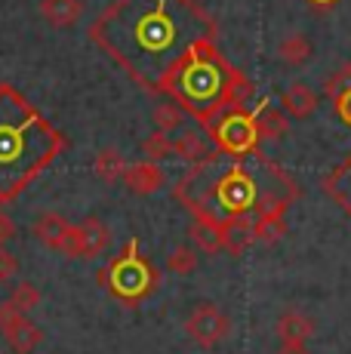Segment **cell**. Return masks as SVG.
I'll use <instances>...</instances> for the list:
<instances>
[{"mask_svg":"<svg viewBox=\"0 0 351 354\" xmlns=\"http://www.w3.org/2000/svg\"><path fill=\"white\" fill-rule=\"evenodd\" d=\"M90 37L136 84L158 93L198 40L216 37V25L194 0H114L93 22Z\"/></svg>","mask_w":351,"mask_h":354,"instance_id":"cell-1","label":"cell"},{"mask_svg":"<svg viewBox=\"0 0 351 354\" xmlns=\"http://www.w3.org/2000/svg\"><path fill=\"white\" fill-rule=\"evenodd\" d=\"M231 160L225 169L219 158L198 163V169L176 185V197L194 213V219H253L268 209H287L296 194V185L287 173L265 154L253 151Z\"/></svg>","mask_w":351,"mask_h":354,"instance_id":"cell-2","label":"cell"},{"mask_svg":"<svg viewBox=\"0 0 351 354\" xmlns=\"http://www.w3.org/2000/svg\"><path fill=\"white\" fill-rule=\"evenodd\" d=\"M65 148V136L16 86L0 84V203L16 201Z\"/></svg>","mask_w":351,"mask_h":354,"instance_id":"cell-3","label":"cell"},{"mask_svg":"<svg viewBox=\"0 0 351 354\" xmlns=\"http://www.w3.org/2000/svg\"><path fill=\"white\" fill-rule=\"evenodd\" d=\"M160 96L173 99L207 129L213 118L228 108H240L253 96V84L225 62L216 37H204L176 62L158 86Z\"/></svg>","mask_w":351,"mask_h":354,"instance_id":"cell-4","label":"cell"},{"mask_svg":"<svg viewBox=\"0 0 351 354\" xmlns=\"http://www.w3.org/2000/svg\"><path fill=\"white\" fill-rule=\"evenodd\" d=\"M99 283L111 292L114 299L126 305H139L154 287H158V271L151 262L139 256V241L130 237L126 250L108 265L105 271H99Z\"/></svg>","mask_w":351,"mask_h":354,"instance_id":"cell-5","label":"cell"},{"mask_svg":"<svg viewBox=\"0 0 351 354\" xmlns=\"http://www.w3.org/2000/svg\"><path fill=\"white\" fill-rule=\"evenodd\" d=\"M207 133L213 136L219 154L228 158H249L259 148V129H256V114L244 111V108H228L219 118L207 124Z\"/></svg>","mask_w":351,"mask_h":354,"instance_id":"cell-6","label":"cell"},{"mask_svg":"<svg viewBox=\"0 0 351 354\" xmlns=\"http://www.w3.org/2000/svg\"><path fill=\"white\" fill-rule=\"evenodd\" d=\"M231 333V317L216 302H200L188 311L185 317V336L200 348H216L222 339Z\"/></svg>","mask_w":351,"mask_h":354,"instance_id":"cell-7","label":"cell"},{"mask_svg":"<svg viewBox=\"0 0 351 354\" xmlns=\"http://www.w3.org/2000/svg\"><path fill=\"white\" fill-rule=\"evenodd\" d=\"M108 243H111V228L96 216H86L77 225H68L62 253L68 259H96L108 250Z\"/></svg>","mask_w":351,"mask_h":354,"instance_id":"cell-8","label":"cell"},{"mask_svg":"<svg viewBox=\"0 0 351 354\" xmlns=\"http://www.w3.org/2000/svg\"><path fill=\"white\" fill-rule=\"evenodd\" d=\"M0 336L10 342V348L16 354H31L44 342V330L31 321L28 311L12 308L10 302L0 305Z\"/></svg>","mask_w":351,"mask_h":354,"instance_id":"cell-9","label":"cell"},{"mask_svg":"<svg viewBox=\"0 0 351 354\" xmlns=\"http://www.w3.org/2000/svg\"><path fill=\"white\" fill-rule=\"evenodd\" d=\"M173 145H176V154H179V158H185V160H191V163H207V160L219 158V148H216L213 136L207 133L204 127L179 133L173 139Z\"/></svg>","mask_w":351,"mask_h":354,"instance_id":"cell-10","label":"cell"},{"mask_svg":"<svg viewBox=\"0 0 351 354\" xmlns=\"http://www.w3.org/2000/svg\"><path fill=\"white\" fill-rule=\"evenodd\" d=\"M120 182H124L136 197H148V194H154V192L164 188V169H160L154 160L133 163V167L124 169V179Z\"/></svg>","mask_w":351,"mask_h":354,"instance_id":"cell-11","label":"cell"},{"mask_svg":"<svg viewBox=\"0 0 351 354\" xmlns=\"http://www.w3.org/2000/svg\"><path fill=\"white\" fill-rule=\"evenodd\" d=\"M225 225H228V219H194L191 228H188V237L207 256H216L225 250Z\"/></svg>","mask_w":351,"mask_h":354,"instance_id":"cell-12","label":"cell"},{"mask_svg":"<svg viewBox=\"0 0 351 354\" xmlns=\"http://www.w3.org/2000/svg\"><path fill=\"white\" fill-rule=\"evenodd\" d=\"M274 333H278L281 342H308L314 336V321L305 315V311H283L274 324Z\"/></svg>","mask_w":351,"mask_h":354,"instance_id":"cell-13","label":"cell"},{"mask_svg":"<svg viewBox=\"0 0 351 354\" xmlns=\"http://www.w3.org/2000/svg\"><path fill=\"white\" fill-rule=\"evenodd\" d=\"M281 102H283V111L296 120H305L317 111V93L308 84H290L287 90H283Z\"/></svg>","mask_w":351,"mask_h":354,"instance_id":"cell-14","label":"cell"},{"mask_svg":"<svg viewBox=\"0 0 351 354\" xmlns=\"http://www.w3.org/2000/svg\"><path fill=\"white\" fill-rule=\"evenodd\" d=\"M40 16L50 28H71L84 16L80 0H40Z\"/></svg>","mask_w":351,"mask_h":354,"instance_id":"cell-15","label":"cell"},{"mask_svg":"<svg viewBox=\"0 0 351 354\" xmlns=\"http://www.w3.org/2000/svg\"><path fill=\"white\" fill-rule=\"evenodd\" d=\"M256 129H259V142H278L287 133V111L274 108L272 102H262L256 108Z\"/></svg>","mask_w":351,"mask_h":354,"instance_id":"cell-16","label":"cell"},{"mask_svg":"<svg viewBox=\"0 0 351 354\" xmlns=\"http://www.w3.org/2000/svg\"><path fill=\"white\" fill-rule=\"evenodd\" d=\"M287 209H268V213L253 216V241L265 243V247H274L281 243V237L287 234V219H283Z\"/></svg>","mask_w":351,"mask_h":354,"instance_id":"cell-17","label":"cell"},{"mask_svg":"<svg viewBox=\"0 0 351 354\" xmlns=\"http://www.w3.org/2000/svg\"><path fill=\"white\" fill-rule=\"evenodd\" d=\"M68 225L59 213H40L37 222H35V237L44 243L46 250H56L62 253V243H65V234H68Z\"/></svg>","mask_w":351,"mask_h":354,"instance_id":"cell-18","label":"cell"},{"mask_svg":"<svg viewBox=\"0 0 351 354\" xmlns=\"http://www.w3.org/2000/svg\"><path fill=\"white\" fill-rule=\"evenodd\" d=\"M323 188H327V194L333 197L336 203H339L342 209L351 216V154L345 160L339 163V167L333 169V173L327 176V182H323Z\"/></svg>","mask_w":351,"mask_h":354,"instance_id":"cell-19","label":"cell"},{"mask_svg":"<svg viewBox=\"0 0 351 354\" xmlns=\"http://www.w3.org/2000/svg\"><path fill=\"white\" fill-rule=\"evenodd\" d=\"M312 53H314V46L305 34H290V37H283L278 44V59L290 68L305 65L308 59H312Z\"/></svg>","mask_w":351,"mask_h":354,"instance_id":"cell-20","label":"cell"},{"mask_svg":"<svg viewBox=\"0 0 351 354\" xmlns=\"http://www.w3.org/2000/svg\"><path fill=\"white\" fill-rule=\"evenodd\" d=\"M124 169H126V160L120 158V151H114V148H102V151L96 154V160H93V173H96V179L108 182V185L124 179Z\"/></svg>","mask_w":351,"mask_h":354,"instance_id":"cell-21","label":"cell"},{"mask_svg":"<svg viewBox=\"0 0 351 354\" xmlns=\"http://www.w3.org/2000/svg\"><path fill=\"white\" fill-rule=\"evenodd\" d=\"M154 127L160 129V133H179L182 127H185V108L182 105H176L173 99H167V102H160V105H154Z\"/></svg>","mask_w":351,"mask_h":354,"instance_id":"cell-22","label":"cell"},{"mask_svg":"<svg viewBox=\"0 0 351 354\" xmlns=\"http://www.w3.org/2000/svg\"><path fill=\"white\" fill-rule=\"evenodd\" d=\"M194 268H198V253H194V247H176L170 256H167V271L170 274H179V277H188L194 274Z\"/></svg>","mask_w":351,"mask_h":354,"instance_id":"cell-23","label":"cell"},{"mask_svg":"<svg viewBox=\"0 0 351 354\" xmlns=\"http://www.w3.org/2000/svg\"><path fill=\"white\" fill-rule=\"evenodd\" d=\"M6 302L12 305V308H19V311H35L37 305H40V290L35 287V283H28V281H22V283H16V287L10 290V296H6Z\"/></svg>","mask_w":351,"mask_h":354,"instance_id":"cell-24","label":"cell"},{"mask_svg":"<svg viewBox=\"0 0 351 354\" xmlns=\"http://www.w3.org/2000/svg\"><path fill=\"white\" fill-rule=\"evenodd\" d=\"M142 151H145V158L148 160H164V158H170V154H176V145H173V136L170 133H151L145 142H142Z\"/></svg>","mask_w":351,"mask_h":354,"instance_id":"cell-25","label":"cell"},{"mask_svg":"<svg viewBox=\"0 0 351 354\" xmlns=\"http://www.w3.org/2000/svg\"><path fill=\"white\" fill-rule=\"evenodd\" d=\"M348 86H351V65H342L339 71H336L333 77L323 84V96H327V99H336L342 90H348Z\"/></svg>","mask_w":351,"mask_h":354,"instance_id":"cell-26","label":"cell"},{"mask_svg":"<svg viewBox=\"0 0 351 354\" xmlns=\"http://www.w3.org/2000/svg\"><path fill=\"white\" fill-rule=\"evenodd\" d=\"M19 274V259L6 247H0V283H10Z\"/></svg>","mask_w":351,"mask_h":354,"instance_id":"cell-27","label":"cell"},{"mask_svg":"<svg viewBox=\"0 0 351 354\" xmlns=\"http://www.w3.org/2000/svg\"><path fill=\"white\" fill-rule=\"evenodd\" d=\"M333 105H336V114L342 118V124L351 127V86H348V90H342L339 96L333 99Z\"/></svg>","mask_w":351,"mask_h":354,"instance_id":"cell-28","label":"cell"},{"mask_svg":"<svg viewBox=\"0 0 351 354\" xmlns=\"http://www.w3.org/2000/svg\"><path fill=\"white\" fill-rule=\"evenodd\" d=\"M12 234H16V225H12V219L3 213V209H0V243H6Z\"/></svg>","mask_w":351,"mask_h":354,"instance_id":"cell-29","label":"cell"},{"mask_svg":"<svg viewBox=\"0 0 351 354\" xmlns=\"http://www.w3.org/2000/svg\"><path fill=\"white\" fill-rule=\"evenodd\" d=\"M274 354H312V351H308L305 342H281V348Z\"/></svg>","mask_w":351,"mask_h":354,"instance_id":"cell-30","label":"cell"},{"mask_svg":"<svg viewBox=\"0 0 351 354\" xmlns=\"http://www.w3.org/2000/svg\"><path fill=\"white\" fill-rule=\"evenodd\" d=\"M312 6H317V10H330V6H336L339 0H308Z\"/></svg>","mask_w":351,"mask_h":354,"instance_id":"cell-31","label":"cell"}]
</instances>
